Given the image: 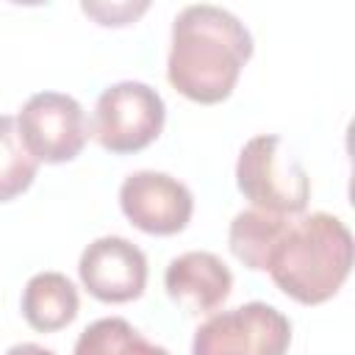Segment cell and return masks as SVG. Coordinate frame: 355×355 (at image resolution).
<instances>
[{
    "label": "cell",
    "mask_w": 355,
    "mask_h": 355,
    "mask_svg": "<svg viewBox=\"0 0 355 355\" xmlns=\"http://www.w3.org/2000/svg\"><path fill=\"white\" fill-rule=\"evenodd\" d=\"M17 128L31 155L44 164H64L78 158L89 139L80 103L61 92H39L28 97L17 116Z\"/></svg>",
    "instance_id": "6"
},
{
    "label": "cell",
    "mask_w": 355,
    "mask_h": 355,
    "mask_svg": "<svg viewBox=\"0 0 355 355\" xmlns=\"http://www.w3.org/2000/svg\"><path fill=\"white\" fill-rule=\"evenodd\" d=\"M39 161L25 147L17 119L0 114V202L19 197L36 178Z\"/></svg>",
    "instance_id": "13"
},
{
    "label": "cell",
    "mask_w": 355,
    "mask_h": 355,
    "mask_svg": "<svg viewBox=\"0 0 355 355\" xmlns=\"http://www.w3.org/2000/svg\"><path fill=\"white\" fill-rule=\"evenodd\" d=\"M78 275L94 300L130 302L144 294L147 258L133 241L122 236H103L83 250Z\"/></svg>",
    "instance_id": "8"
},
{
    "label": "cell",
    "mask_w": 355,
    "mask_h": 355,
    "mask_svg": "<svg viewBox=\"0 0 355 355\" xmlns=\"http://www.w3.org/2000/svg\"><path fill=\"white\" fill-rule=\"evenodd\" d=\"M349 269L352 233L324 211L288 216L266 261L275 286L302 305L327 302L344 286Z\"/></svg>",
    "instance_id": "2"
},
{
    "label": "cell",
    "mask_w": 355,
    "mask_h": 355,
    "mask_svg": "<svg viewBox=\"0 0 355 355\" xmlns=\"http://www.w3.org/2000/svg\"><path fill=\"white\" fill-rule=\"evenodd\" d=\"M78 288L61 272H39L25 283L22 316L39 333H55L78 316Z\"/></svg>",
    "instance_id": "10"
},
{
    "label": "cell",
    "mask_w": 355,
    "mask_h": 355,
    "mask_svg": "<svg viewBox=\"0 0 355 355\" xmlns=\"http://www.w3.org/2000/svg\"><path fill=\"white\" fill-rule=\"evenodd\" d=\"M164 286L172 302L186 313H211L216 311L233 288V275L227 263L205 250H191L169 261L164 272Z\"/></svg>",
    "instance_id": "9"
},
{
    "label": "cell",
    "mask_w": 355,
    "mask_h": 355,
    "mask_svg": "<svg viewBox=\"0 0 355 355\" xmlns=\"http://www.w3.org/2000/svg\"><path fill=\"white\" fill-rule=\"evenodd\" d=\"M291 322L266 302H247L202 322L191 355H286Z\"/></svg>",
    "instance_id": "5"
},
{
    "label": "cell",
    "mask_w": 355,
    "mask_h": 355,
    "mask_svg": "<svg viewBox=\"0 0 355 355\" xmlns=\"http://www.w3.org/2000/svg\"><path fill=\"white\" fill-rule=\"evenodd\" d=\"M86 14H92L100 25H128L133 22L144 8L147 3H139V6H130V3H119V6H94V3H83L80 6Z\"/></svg>",
    "instance_id": "14"
},
{
    "label": "cell",
    "mask_w": 355,
    "mask_h": 355,
    "mask_svg": "<svg viewBox=\"0 0 355 355\" xmlns=\"http://www.w3.org/2000/svg\"><path fill=\"white\" fill-rule=\"evenodd\" d=\"M236 186L258 208L280 216L305 214L311 197V180L302 164L283 150V139L275 133L252 136L236 161Z\"/></svg>",
    "instance_id": "3"
},
{
    "label": "cell",
    "mask_w": 355,
    "mask_h": 355,
    "mask_svg": "<svg viewBox=\"0 0 355 355\" xmlns=\"http://www.w3.org/2000/svg\"><path fill=\"white\" fill-rule=\"evenodd\" d=\"M6 355H55L53 349H44L39 344H14Z\"/></svg>",
    "instance_id": "15"
},
{
    "label": "cell",
    "mask_w": 355,
    "mask_h": 355,
    "mask_svg": "<svg viewBox=\"0 0 355 355\" xmlns=\"http://www.w3.org/2000/svg\"><path fill=\"white\" fill-rule=\"evenodd\" d=\"M286 222H288V216L258 211V208H250V211L236 214L233 222H230V230H227V241H230L233 255L247 269L266 272L269 252H272L277 236L283 233Z\"/></svg>",
    "instance_id": "11"
},
{
    "label": "cell",
    "mask_w": 355,
    "mask_h": 355,
    "mask_svg": "<svg viewBox=\"0 0 355 355\" xmlns=\"http://www.w3.org/2000/svg\"><path fill=\"white\" fill-rule=\"evenodd\" d=\"M166 119L161 94L141 80H119L108 86L94 105L92 136L108 153L128 155L153 144Z\"/></svg>",
    "instance_id": "4"
},
{
    "label": "cell",
    "mask_w": 355,
    "mask_h": 355,
    "mask_svg": "<svg viewBox=\"0 0 355 355\" xmlns=\"http://www.w3.org/2000/svg\"><path fill=\"white\" fill-rule=\"evenodd\" d=\"M250 55L252 36L236 14L208 3L186 6L172 22L166 78L183 97L214 105L233 94Z\"/></svg>",
    "instance_id": "1"
},
{
    "label": "cell",
    "mask_w": 355,
    "mask_h": 355,
    "mask_svg": "<svg viewBox=\"0 0 355 355\" xmlns=\"http://www.w3.org/2000/svg\"><path fill=\"white\" fill-rule=\"evenodd\" d=\"M119 208L139 230L153 236H175L189 225L194 197L178 178L141 169L122 180Z\"/></svg>",
    "instance_id": "7"
},
{
    "label": "cell",
    "mask_w": 355,
    "mask_h": 355,
    "mask_svg": "<svg viewBox=\"0 0 355 355\" xmlns=\"http://www.w3.org/2000/svg\"><path fill=\"white\" fill-rule=\"evenodd\" d=\"M72 355H169L164 347L150 344L130 322L119 316L92 322L75 341Z\"/></svg>",
    "instance_id": "12"
}]
</instances>
